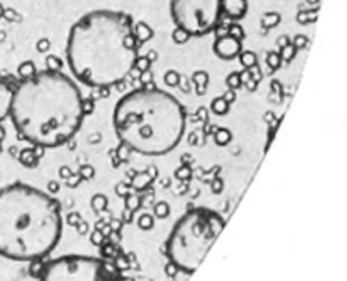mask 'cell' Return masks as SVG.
<instances>
[{"label": "cell", "instance_id": "obj_10", "mask_svg": "<svg viewBox=\"0 0 347 281\" xmlns=\"http://www.w3.org/2000/svg\"><path fill=\"white\" fill-rule=\"evenodd\" d=\"M12 88L8 85L6 79L0 74V122L6 120L10 113V104H11Z\"/></svg>", "mask_w": 347, "mask_h": 281}, {"label": "cell", "instance_id": "obj_2", "mask_svg": "<svg viewBox=\"0 0 347 281\" xmlns=\"http://www.w3.org/2000/svg\"><path fill=\"white\" fill-rule=\"evenodd\" d=\"M8 117L24 140L54 148L79 132L84 120V100L70 77L45 70L12 88Z\"/></svg>", "mask_w": 347, "mask_h": 281}, {"label": "cell", "instance_id": "obj_4", "mask_svg": "<svg viewBox=\"0 0 347 281\" xmlns=\"http://www.w3.org/2000/svg\"><path fill=\"white\" fill-rule=\"evenodd\" d=\"M113 125L118 140L130 151L159 157L180 144L185 132V110L169 92L140 88L117 102Z\"/></svg>", "mask_w": 347, "mask_h": 281}, {"label": "cell", "instance_id": "obj_3", "mask_svg": "<svg viewBox=\"0 0 347 281\" xmlns=\"http://www.w3.org/2000/svg\"><path fill=\"white\" fill-rule=\"evenodd\" d=\"M59 203L44 191L15 183L0 188V255L32 262L47 257L59 243Z\"/></svg>", "mask_w": 347, "mask_h": 281}, {"label": "cell", "instance_id": "obj_1", "mask_svg": "<svg viewBox=\"0 0 347 281\" xmlns=\"http://www.w3.org/2000/svg\"><path fill=\"white\" fill-rule=\"evenodd\" d=\"M66 58L74 77L86 85L120 84L137 61L133 19L117 10L87 12L69 31Z\"/></svg>", "mask_w": 347, "mask_h": 281}, {"label": "cell", "instance_id": "obj_7", "mask_svg": "<svg viewBox=\"0 0 347 281\" xmlns=\"http://www.w3.org/2000/svg\"><path fill=\"white\" fill-rule=\"evenodd\" d=\"M40 281H114V273L99 258L65 255L44 266Z\"/></svg>", "mask_w": 347, "mask_h": 281}, {"label": "cell", "instance_id": "obj_5", "mask_svg": "<svg viewBox=\"0 0 347 281\" xmlns=\"http://www.w3.org/2000/svg\"><path fill=\"white\" fill-rule=\"evenodd\" d=\"M225 220L207 207L189 210L177 221L166 240V255L173 266L184 273H194L213 247Z\"/></svg>", "mask_w": 347, "mask_h": 281}, {"label": "cell", "instance_id": "obj_8", "mask_svg": "<svg viewBox=\"0 0 347 281\" xmlns=\"http://www.w3.org/2000/svg\"><path fill=\"white\" fill-rule=\"evenodd\" d=\"M213 48L216 55L218 58L225 59V61H231V59L236 58L240 54V49H242L240 37L235 36L233 33L221 35V36L216 39Z\"/></svg>", "mask_w": 347, "mask_h": 281}, {"label": "cell", "instance_id": "obj_6", "mask_svg": "<svg viewBox=\"0 0 347 281\" xmlns=\"http://www.w3.org/2000/svg\"><path fill=\"white\" fill-rule=\"evenodd\" d=\"M171 15L185 36H205L221 18V0H171Z\"/></svg>", "mask_w": 347, "mask_h": 281}, {"label": "cell", "instance_id": "obj_9", "mask_svg": "<svg viewBox=\"0 0 347 281\" xmlns=\"http://www.w3.org/2000/svg\"><path fill=\"white\" fill-rule=\"evenodd\" d=\"M249 8L247 0H221V14L232 21L242 19Z\"/></svg>", "mask_w": 347, "mask_h": 281}]
</instances>
